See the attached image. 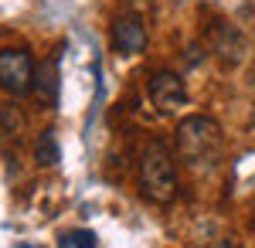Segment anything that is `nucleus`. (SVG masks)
<instances>
[{
    "mask_svg": "<svg viewBox=\"0 0 255 248\" xmlns=\"http://www.w3.org/2000/svg\"><path fill=\"white\" fill-rule=\"evenodd\" d=\"M58 160H61L58 139H55V133H51V129H44V133L34 139V163H38V167H55Z\"/></svg>",
    "mask_w": 255,
    "mask_h": 248,
    "instance_id": "1a4fd4ad",
    "label": "nucleus"
},
{
    "mask_svg": "<svg viewBox=\"0 0 255 248\" xmlns=\"http://www.w3.org/2000/svg\"><path fill=\"white\" fill-rule=\"evenodd\" d=\"M177 160L170 146H163L160 139L146 143V150L139 156V191L146 194L153 204H170L177 197Z\"/></svg>",
    "mask_w": 255,
    "mask_h": 248,
    "instance_id": "f03ea898",
    "label": "nucleus"
},
{
    "mask_svg": "<svg viewBox=\"0 0 255 248\" xmlns=\"http://www.w3.org/2000/svg\"><path fill=\"white\" fill-rule=\"evenodd\" d=\"M204 248H242V245H238L235 238H215V242H208Z\"/></svg>",
    "mask_w": 255,
    "mask_h": 248,
    "instance_id": "9b49d317",
    "label": "nucleus"
},
{
    "mask_svg": "<svg viewBox=\"0 0 255 248\" xmlns=\"http://www.w3.org/2000/svg\"><path fill=\"white\" fill-rule=\"evenodd\" d=\"M146 96L153 102V109L157 113H177V109H184L187 106V85H184V78L170 72V68H160L150 75L146 82Z\"/></svg>",
    "mask_w": 255,
    "mask_h": 248,
    "instance_id": "20e7f679",
    "label": "nucleus"
},
{
    "mask_svg": "<svg viewBox=\"0 0 255 248\" xmlns=\"http://www.w3.org/2000/svg\"><path fill=\"white\" fill-rule=\"evenodd\" d=\"M24 126H27V123H24V113H20L17 106L3 102V106H0V136L17 143L20 136H24Z\"/></svg>",
    "mask_w": 255,
    "mask_h": 248,
    "instance_id": "6e6552de",
    "label": "nucleus"
},
{
    "mask_svg": "<svg viewBox=\"0 0 255 248\" xmlns=\"http://www.w3.org/2000/svg\"><path fill=\"white\" fill-rule=\"evenodd\" d=\"M146 20L139 17V14H119L113 20V48H116L119 55H139L143 48H146Z\"/></svg>",
    "mask_w": 255,
    "mask_h": 248,
    "instance_id": "423d86ee",
    "label": "nucleus"
},
{
    "mask_svg": "<svg viewBox=\"0 0 255 248\" xmlns=\"http://www.w3.org/2000/svg\"><path fill=\"white\" fill-rule=\"evenodd\" d=\"M174 146L177 156L191 167H208L221 156V146H225V136H221V126L211 116H184L174 129Z\"/></svg>",
    "mask_w": 255,
    "mask_h": 248,
    "instance_id": "f257e3e1",
    "label": "nucleus"
},
{
    "mask_svg": "<svg viewBox=\"0 0 255 248\" xmlns=\"http://www.w3.org/2000/svg\"><path fill=\"white\" fill-rule=\"evenodd\" d=\"M58 61L55 58H44L38 68H34V85H31V96L38 106L44 109H55V102H58Z\"/></svg>",
    "mask_w": 255,
    "mask_h": 248,
    "instance_id": "0eeeda50",
    "label": "nucleus"
},
{
    "mask_svg": "<svg viewBox=\"0 0 255 248\" xmlns=\"http://www.w3.org/2000/svg\"><path fill=\"white\" fill-rule=\"evenodd\" d=\"M252 89H255V82H252ZM252 126H255V106H252Z\"/></svg>",
    "mask_w": 255,
    "mask_h": 248,
    "instance_id": "f8f14e48",
    "label": "nucleus"
},
{
    "mask_svg": "<svg viewBox=\"0 0 255 248\" xmlns=\"http://www.w3.org/2000/svg\"><path fill=\"white\" fill-rule=\"evenodd\" d=\"M61 245H72V248H96L99 238H96L89 228H72V231H65V235H61Z\"/></svg>",
    "mask_w": 255,
    "mask_h": 248,
    "instance_id": "9d476101",
    "label": "nucleus"
},
{
    "mask_svg": "<svg viewBox=\"0 0 255 248\" xmlns=\"http://www.w3.org/2000/svg\"><path fill=\"white\" fill-rule=\"evenodd\" d=\"M61 248H72V245H61Z\"/></svg>",
    "mask_w": 255,
    "mask_h": 248,
    "instance_id": "ddd939ff",
    "label": "nucleus"
},
{
    "mask_svg": "<svg viewBox=\"0 0 255 248\" xmlns=\"http://www.w3.org/2000/svg\"><path fill=\"white\" fill-rule=\"evenodd\" d=\"M208 48H211V55L225 68H235L238 61L245 58V38H242V31H238L235 24H228V20H215L208 27Z\"/></svg>",
    "mask_w": 255,
    "mask_h": 248,
    "instance_id": "39448f33",
    "label": "nucleus"
},
{
    "mask_svg": "<svg viewBox=\"0 0 255 248\" xmlns=\"http://www.w3.org/2000/svg\"><path fill=\"white\" fill-rule=\"evenodd\" d=\"M34 61L24 48H3L0 51V89L7 96H27L34 85Z\"/></svg>",
    "mask_w": 255,
    "mask_h": 248,
    "instance_id": "7ed1b4c3",
    "label": "nucleus"
}]
</instances>
